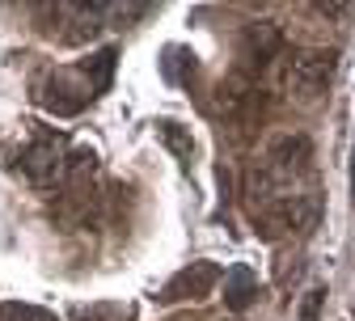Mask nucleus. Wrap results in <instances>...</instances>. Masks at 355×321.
I'll return each mask as SVG.
<instances>
[{"instance_id": "8", "label": "nucleus", "mask_w": 355, "mask_h": 321, "mask_svg": "<svg viewBox=\"0 0 355 321\" xmlns=\"http://www.w3.org/2000/svg\"><path fill=\"white\" fill-rule=\"evenodd\" d=\"M254 296H258L254 270H250V266H233V270L225 275V309H233V313H245V309L254 304Z\"/></svg>"}, {"instance_id": "9", "label": "nucleus", "mask_w": 355, "mask_h": 321, "mask_svg": "<svg viewBox=\"0 0 355 321\" xmlns=\"http://www.w3.org/2000/svg\"><path fill=\"white\" fill-rule=\"evenodd\" d=\"M114 64H119V51H114V47H102V51H94V55L80 64L89 89H94V98L110 89V80H114Z\"/></svg>"}, {"instance_id": "5", "label": "nucleus", "mask_w": 355, "mask_h": 321, "mask_svg": "<svg viewBox=\"0 0 355 321\" xmlns=\"http://www.w3.org/2000/svg\"><path fill=\"white\" fill-rule=\"evenodd\" d=\"M60 169H64V161H60V153H55L51 140H34V144L21 148V173L34 182V186H47Z\"/></svg>"}, {"instance_id": "6", "label": "nucleus", "mask_w": 355, "mask_h": 321, "mask_svg": "<svg viewBox=\"0 0 355 321\" xmlns=\"http://www.w3.org/2000/svg\"><path fill=\"white\" fill-rule=\"evenodd\" d=\"M309 157H313V144H309V135H279V140H271V148H266V161H271L279 173H296L309 165Z\"/></svg>"}, {"instance_id": "3", "label": "nucleus", "mask_w": 355, "mask_h": 321, "mask_svg": "<svg viewBox=\"0 0 355 321\" xmlns=\"http://www.w3.org/2000/svg\"><path fill=\"white\" fill-rule=\"evenodd\" d=\"M220 284V266L216 262H191L173 275V279L161 288V300L173 304V300H207Z\"/></svg>"}, {"instance_id": "1", "label": "nucleus", "mask_w": 355, "mask_h": 321, "mask_svg": "<svg viewBox=\"0 0 355 321\" xmlns=\"http://www.w3.org/2000/svg\"><path fill=\"white\" fill-rule=\"evenodd\" d=\"M318 224V199L313 195H284L271 199L262 211V233L279 237V233H304V228Z\"/></svg>"}, {"instance_id": "10", "label": "nucleus", "mask_w": 355, "mask_h": 321, "mask_svg": "<svg viewBox=\"0 0 355 321\" xmlns=\"http://www.w3.org/2000/svg\"><path fill=\"white\" fill-rule=\"evenodd\" d=\"M42 106L55 110V114H76L85 102H80V98H68V85L51 76V80H47V94H42Z\"/></svg>"}, {"instance_id": "4", "label": "nucleus", "mask_w": 355, "mask_h": 321, "mask_svg": "<svg viewBox=\"0 0 355 321\" xmlns=\"http://www.w3.org/2000/svg\"><path fill=\"white\" fill-rule=\"evenodd\" d=\"M279 51H284V30L275 21H254V26H245V34H241V60L250 68L266 72V68L279 60Z\"/></svg>"}, {"instance_id": "11", "label": "nucleus", "mask_w": 355, "mask_h": 321, "mask_svg": "<svg viewBox=\"0 0 355 321\" xmlns=\"http://www.w3.org/2000/svg\"><path fill=\"white\" fill-rule=\"evenodd\" d=\"M157 127H161V140H165V144H169V148H173L178 157H182V161H191V153H195V144H191V135H187L182 127H178L173 119H161Z\"/></svg>"}, {"instance_id": "2", "label": "nucleus", "mask_w": 355, "mask_h": 321, "mask_svg": "<svg viewBox=\"0 0 355 321\" xmlns=\"http://www.w3.org/2000/svg\"><path fill=\"white\" fill-rule=\"evenodd\" d=\"M338 68V51L334 47H318V51H304L296 64H292V89L304 98V102H313L326 94V85Z\"/></svg>"}, {"instance_id": "7", "label": "nucleus", "mask_w": 355, "mask_h": 321, "mask_svg": "<svg viewBox=\"0 0 355 321\" xmlns=\"http://www.w3.org/2000/svg\"><path fill=\"white\" fill-rule=\"evenodd\" d=\"M216 102H220V110H225L229 119H241V114H245V106L254 102V85H250L241 72H233V76H225V80H220V89H216Z\"/></svg>"}, {"instance_id": "12", "label": "nucleus", "mask_w": 355, "mask_h": 321, "mask_svg": "<svg viewBox=\"0 0 355 321\" xmlns=\"http://www.w3.org/2000/svg\"><path fill=\"white\" fill-rule=\"evenodd\" d=\"M322 304H326V288H313V292L304 296V304H300V321H318Z\"/></svg>"}]
</instances>
